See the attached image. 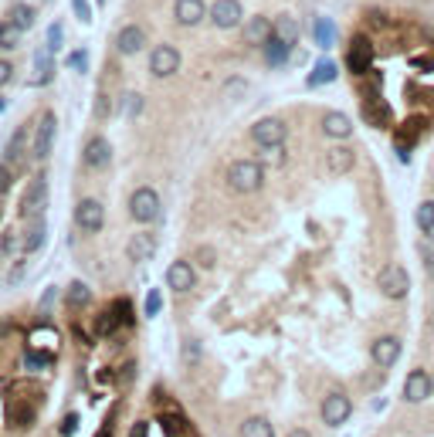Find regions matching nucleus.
<instances>
[{"mask_svg": "<svg viewBox=\"0 0 434 437\" xmlns=\"http://www.w3.org/2000/svg\"><path fill=\"white\" fill-rule=\"evenodd\" d=\"M336 79V65L329 61V58H322L316 65V72L309 75V88H316V85H322V81H333Z\"/></svg>", "mask_w": 434, "mask_h": 437, "instance_id": "34", "label": "nucleus"}, {"mask_svg": "<svg viewBox=\"0 0 434 437\" xmlns=\"http://www.w3.org/2000/svg\"><path fill=\"white\" fill-rule=\"evenodd\" d=\"M417 251H421V261H424V268L434 275V234H424Z\"/></svg>", "mask_w": 434, "mask_h": 437, "instance_id": "38", "label": "nucleus"}, {"mask_svg": "<svg viewBox=\"0 0 434 437\" xmlns=\"http://www.w3.org/2000/svg\"><path fill=\"white\" fill-rule=\"evenodd\" d=\"M373 65V44L366 34H356L350 41V51H346V68L353 72V75H363L366 68Z\"/></svg>", "mask_w": 434, "mask_h": 437, "instance_id": "8", "label": "nucleus"}, {"mask_svg": "<svg viewBox=\"0 0 434 437\" xmlns=\"http://www.w3.org/2000/svg\"><path fill=\"white\" fill-rule=\"evenodd\" d=\"M275 38L285 41L288 48H295V41H299V21L292 14H278L275 17Z\"/></svg>", "mask_w": 434, "mask_h": 437, "instance_id": "21", "label": "nucleus"}, {"mask_svg": "<svg viewBox=\"0 0 434 437\" xmlns=\"http://www.w3.org/2000/svg\"><path fill=\"white\" fill-rule=\"evenodd\" d=\"M79 431V414H68L65 420H61V437H72Z\"/></svg>", "mask_w": 434, "mask_h": 437, "instance_id": "46", "label": "nucleus"}, {"mask_svg": "<svg viewBox=\"0 0 434 437\" xmlns=\"http://www.w3.org/2000/svg\"><path fill=\"white\" fill-rule=\"evenodd\" d=\"M197 258H200V261H204V265H210V261H214V254H210V251H204V247H200V251H197Z\"/></svg>", "mask_w": 434, "mask_h": 437, "instance_id": "54", "label": "nucleus"}, {"mask_svg": "<svg viewBox=\"0 0 434 437\" xmlns=\"http://www.w3.org/2000/svg\"><path fill=\"white\" fill-rule=\"evenodd\" d=\"M44 207H48V183H44V176H38V180L24 190V197L17 203V214H21L24 221H34Z\"/></svg>", "mask_w": 434, "mask_h": 437, "instance_id": "5", "label": "nucleus"}, {"mask_svg": "<svg viewBox=\"0 0 434 437\" xmlns=\"http://www.w3.org/2000/svg\"><path fill=\"white\" fill-rule=\"evenodd\" d=\"M288 437H313V434H309V431H292Z\"/></svg>", "mask_w": 434, "mask_h": 437, "instance_id": "56", "label": "nucleus"}, {"mask_svg": "<svg viewBox=\"0 0 434 437\" xmlns=\"http://www.w3.org/2000/svg\"><path fill=\"white\" fill-rule=\"evenodd\" d=\"M85 166H92V170H106L109 163H112V143L106 139V136H92L88 143H85Z\"/></svg>", "mask_w": 434, "mask_h": 437, "instance_id": "12", "label": "nucleus"}, {"mask_svg": "<svg viewBox=\"0 0 434 437\" xmlns=\"http://www.w3.org/2000/svg\"><path fill=\"white\" fill-rule=\"evenodd\" d=\"M322 132L329 139H336V143H346L353 136V119L346 112H326L322 116Z\"/></svg>", "mask_w": 434, "mask_h": 437, "instance_id": "15", "label": "nucleus"}, {"mask_svg": "<svg viewBox=\"0 0 434 437\" xmlns=\"http://www.w3.org/2000/svg\"><path fill=\"white\" fill-rule=\"evenodd\" d=\"M153 258V238L150 234H136L129 241V261H146Z\"/></svg>", "mask_w": 434, "mask_h": 437, "instance_id": "28", "label": "nucleus"}, {"mask_svg": "<svg viewBox=\"0 0 434 437\" xmlns=\"http://www.w3.org/2000/svg\"><path fill=\"white\" fill-rule=\"evenodd\" d=\"M112 309H116V316H119V325H132V305H129L126 298H122V302H116Z\"/></svg>", "mask_w": 434, "mask_h": 437, "instance_id": "42", "label": "nucleus"}, {"mask_svg": "<svg viewBox=\"0 0 434 437\" xmlns=\"http://www.w3.org/2000/svg\"><path fill=\"white\" fill-rule=\"evenodd\" d=\"M159 424H163V431L166 437H194V427L184 420V417H173V414H163L159 417Z\"/></svg>", "mask_w": 434, "mask_h": 437, "instance_id": "26", "label": "nucleus"}, {"mask_svg": "<svg viewBox=\"0 0 434 437\" xmlns=\"http://www.w3.org/2000/svg\"><path fill=\"white\" fill-rule=\"evenodd\" d=\"M159 309H163V302H159V292H150V295H146V302H143V312H146V318H157Z\"/></svg>", "mask_w": 434, "mask_h": 437, "instance_id": "41", "label": "nucleus"}, {"mask_svg": "<svg viewBox=\"0 0 434 437\" xmlns=\"http://www.w3.org/2000/svg\"><path fill=\"white\" fill-rule=\"evenodd\" d=\"M244 85H248L244 79H228L224 88H228V95H244Z\"/></svg>", "mask_w": 434, "mask_h": 437, "instance_id": "49", "label": "nucleus"}, {"mask_svg": "<svg viewBox=\"0 0 434 437\" xmlns=\"http://www.w3.org/2000/svg\"><path fill=\"white\" fill-rule=\"evenodd\" d=\"M24 143H28V125L14 129V136H10V143H7V150H3V163H7V166L21 159V153H24Z\"/></svg>", "mask_w": 434, "mask_h": 437, "instance_id": "23", "label": "nucleus"}, {"mask_svg": "<svg viewBox=\"0 0 434 437\" xmlns=\"http://www.w3.org/2000/svg\"><path fill=\"white\" fill-rule=\"evenodd\" d=\"M55 132H58V119H55V112H44L38 122V129H34V143H31V153L34 159H44L51 153V146H55Z\"/></svg>", "mask_w": 434, "mask_h": 437, "instance_id": "10", "label": "nucleus"}, {"mask_svg": "<svg viewBox=\"0 0 434 437\" xmlns=\"http://www.w3.org/2000/svg\"><path fill=\"white\" fill-rule=\"evenodd\" d=\"M129 214H132L136 224H153L159 217V194L153 187L132 190V197H129Z\"/></svg>", "mask_w": 434, "mask_h": 437, "instance_id": "3", "label": "nucleus"}, {"mask_svg": "<svg viewBox=\"0 0 434 437\" xmlns=\"http://www.w3.org/2000/svg\"><path fill=\"white\" fill-rule=\"evenodd\" d=\"M95 116H99V119H109V99H106V95L95 99Z\"/></svg>", "mask_w": 434, "mask_h": 437, "instance_id": "50", "label": "nucleus"}, {"mask_svg": "<svg viewBox=\"0 0 434 437\" xmlns=\"http://www.w3.org/2000/svg\"><path fill=\"white\" fill-rule=\"evenodd\" d=\"M31 417H34V410L28 407V403H17V407H10V424H31Z\"/></svg>", "mask_w": 434, "mask_h": 437, "instance_id": "39", "label": "nucleus"}, {"mask_svg": "<svg viewBox=\"0 0 434 437\" xmlns=\"http://www.w3.org/2000/svg\"><path fill=\"white\" fill-rule=\"evenodd\" d=\"M88 298H92V288H88L85 281H72V285H68V305L81 309V305H88Z\"/></svg>", "mask_w": 434, "mask_h": 437, "instance_id": "35", "label": "nucleus"}, {"mask_svg": "<svg viewBox=\"0 0 434 437\" xmlns=\"http://www.w3.org/2000/svg\"><path fill=\"white\" fill-rule=\"evenodd\" d=\"M272 38H275V21H268L265 14H258V17H251V21L244 24V41H248L251 48H265Z\"/></svg>", "mask_w": 434, "mask_h": 437, "instance_id": "13", "label": "nucleus"}, {"mask_svg": "<svg viewBox=\"0 0 434 437\" xmlns=\"http://www.w3.org/2000/svg\"><path fill=\"white\" fill-rule=\"evenodd\" d=\"M210 21L221 31H231V28H237L244 21V7L237 0H217V3H210Z\"/></svg>", "mask_w": 434, "mask_h": 437, "instance_id": "11", "label": "nucleus"}, {"mask_svg": "<svg viewBox=\"0 0 434 437\" xmlns=\"http://www.w3.org/2000/svg\"><path fill=\"white\" fill-rule=\"evenodd\" d=\"M265 183V166L258 159H241L228 170V187L235 194H255Z\"/></svg>", "mask_w": 434, "mask_h": 437, "instance_id": "1", "label": "nucleus"}, {"mask_svg": "<svg viewBox=\"0 0 434 437\" xmlns=\"http://www.w3.org/2000/svg\"><path fill=\"white\" fill-rule=\"evenodd\" d=\"M414 221H417V227H421L424 234H434V200H424V203L417 207Z\"/></svg>", "mask_w": 434, "mask_h": 437, "instance_id": "33", "label": "nucleus"}, {"mask_svg": "<svg viewBox=\"0 0 434 437\" xmlns=\"http://www.w3.org/2000/svg\"><path fill=\"white\" fill-rule=\"evenodd\" d=\"M322 424H329V427H339V424H346L350 420V414H353V403L350 397H343V394H329V397L322 400Z\"/></svg>", "mask_w": 434, "mask_h": 437, "instance_id": "9", "label": "nucleus"}, {"mask_svg": "<svg viewBox=\"0 0 434 437\" xmlns=\"http://www.w3.org/2000/svg\"><path fill=\"white\" fill-rule=\"evenodd\" d=\"M55 75V61H51V54L44 51V54H34V75H31V85H48Z\"/></svg>", "mask_w": 434, "mask_h": 437, "instance_id": "24", "label": "nucleus"}, {"mask_svg": "<svg viewBox=\"0 0 434 437\" xmlns=\"http://www.w3.org/2000/svg\"><path fill=\"white\" fill-rule=\"evenodd\" d=\"M119 105H122V112H126L129 119H136V116H143V95H136V92H126Z\"/></svg>", "mask_w": 434, "mask_h": 437, "instance_id": "37", "label": "nucleus"}, {"mask_svg": "<svg viewBox=\"0 0 434 437\" xmlns=\"http://www.w3.org/2000/svg\"><path fill=\"white\" fill-rule=\"evenodd\" d=\"M48 359H51V356H38V353H28V366H31V369H41V366H48Z\"/></svg>", "mask_w": 434, "mask_h": 437, "instance_id": "52", "label": "nucleus"}, {"mask_svg": "<svg viewBox=\"0 0 434 437\" xmlns=\"http://www.w3.org/2000/svg\"><path fill=\"white\" fill-rule=\"evenodd\" d=\"M380 292H384V298H407V292H411V278H407V272L400 268V265H387L384 272H380Z\"/></svg>", "mask_w": 434, "mask_h": 437, "instance_id": "7", "label": "nucleus"}, {"mask_svg": "<svg viewBox=\"0 0 434 437\" xmlns=\"http://www.w3.org/2000/svg\"><path fill=\"white\" fill-rule=\"evenodd\" d=\"M207 10H210V7H207L204 0H177V3H173V17H177V24H184V28L200 24Z\"/></svg>", "mask_w": 434, "mask_h": 437, "instance_id": "17", "label": "nucleus"}, {"mask_svg": "<svg viewBox=\"0 0 434 437\" xmlns=\"http://www.w3.org/2000/svg\"><path fill=\"white\" fill-rule=\"evenodd\" d=\"M75 3V17H79L81 24H88L92 21V10H88V0H72Z\"/></svg>", "mask_w": 434, "mask_h": 437, "instance_id": "47", "label": "nucleus"}, {"mask_svg": "<svg viewBox=\"0 0 434 437\" xmlns=\"http://www.w3.org/2000/svg\"><path fill=\"white\" fill-rule=\"evenodd\" d=\"M68 65H72L75 72H85V68H88V54H85V51H72V54H68Z\"/></svg>", "mask_w": 434, "mask_h": 437, "instance_id": "45", "label": "nucleus"}, {"mask_svg": "<svg viewBox=\"0 0 434 437\" xmlns=\"http://www.w3.org/2000/svg\"><path fill=\"white\" fill-rule=\"evenodd\" d=\"M7 187H10V166L3 163L0 166V194H7Z\"/></svg>", "mask_w": 434, "mask_h": 437, "instance_id": "51", "label": "nucleus"}, {"mask_svg": "<svg viewBox=\"0 0 434 437\" xmlns=\"http://www.w3.org/2000/svg\"><path fill=\"white\" fill-rule=\"evenodd\" d=\"M288 51H292V48H288L285 41H278V38H272L268 44H265V58H268V65H272V68H278V65H285Z\"/></svg>", "mask_w": 434, "mask_h": 437, "instance_id": "30", "label": "nucleus"}, {"mask_svg": "<svg viewBox=\"0 0 434 437\" xmlns=\"http://www.w3.org/2000/svg\"><path fill=\"white\" fill-rule=\"evenodd\" d=\"M48 241V227H44V221H34L31 227H28V234H24V254H34V251H41V244Z\"/></svg>", "mask_w": 434, "mask_h": 437, "instance_id": "25", "label": "nucleus"}, {"mask_svg": "<svg viewBox=\"0 0 434 437\" xmlns=\"http://www.w3.org/2000/svg\"><path fill=\"white\" fill-rule=\"evenodd\" d=\"M61 48V24H51L48 28V51H58Z\"/></svg>", "mask_w": 434, "mask_h": 437, "instance_id": "43", "label": "nucleus"}, {"mask_svg": "<svg viewBox=\"0 0 434 437\" xmlns=\"http://www.w3.org/2000/svg\"><path fill=\"white\" fill-rule=\"evenodd\" d=\"M99 437H112V434H99Z\"/></svg>", "mask_w": 434, "mask_h": 437, "instance_id": "57", "label": "nucleus"}, {"mask_svg": "<svg viewBox=\"0 0 434 437\" xmlns=\"http://www.w3.org/2000/svg\"><path fill=\"white\" fill-rule=\"evenodd\" d=\"M75 224H79L85 234H99L102 224H106V207H102L95 197H85L79 207H75Z\"/></svg>", "mask_w": 434, "mask_h": 437, "instance_id": "4", "label": "nucleus"}, {"mask_svg": "<svg viewBox=\"0 0 434 437\" xmlns=\"http://www.w3.org/2000/svg\"><path fill=\"white\" fill-rule=\"evenodd\" d=\"M132 437H146V424H136L132 427Z\"/></svg>", "mask_w": 434, "mask_h": 437, "instance_id": "55", "label": "nucleus"}, {"mask_svg": "<svg viewBox=\"0 0 434 437\" xmlns=\"http://www.w3.org/2000/svg\"><path fill=\"white\" fill-rule=\"evenodd\" d=\"M150 72L157 75V79H170V75H177L180 72V51L173 48V44H159L150 51Z\"/></svg>", "mask_w": 434, "mask_h": 437, "instance_id": "6", "label": "nucleus"}, {"mask_svg": "<svg viewBox=\"0 0 434 437\" xmlns=\"http://www.w3.org/2000/svg\"><path fill=\"white\" fill-rule=\"evenodd\" d=\"M363 116L373 122V125H384L387 116H391V105H387L384 99H377V95H373V99H366V102H363Z\"/></svg>", "mask_w": 434, "mask_h": 437, "instance_id": "22", "label": "nucleus"}, {"mask_svg": "<svg viewBox=\"0 0 434 437\" xmlns=\"http://www.w3.org/2000/svg\"><path fill=\"white\" fill-rule=\"evenodd\" d=\"M10 79H14V61L0 58V88H3V85H7Z\"/></svg>", "mask_w": 434, "mask_h": 437, "instance_id": "48", "label": "nucleus"}, {"mask_svg": "<svg viewBox=\"0 0 434 437\" xmlns=\"http://www.w3.org/2000/svg\"><path fill=\"white\" fill-rule=\"evenodd\" d=\"M370 356H373V363H377L380 369H391L397 359H400V339H394V336H380V339L373 343Z\"/></svg>", "mask_w": 434, "mask_h": 437, "instance_id": "16", "label": "nucleus"}, {"mask_svg": "<svg viewBox=\"0 0 434 437\" xmlns=\"http://www.w3.org/2000/svg\"><path fill=\"white\" fill-rule=\"evenodd\" d=\"M17 44H21V28H17L14 21H3V24H0V48H3V51H14Z\"/></svg>", "mask_w": 434, "mask_h": 437, "instance_id": "32", "label": "nucleus"}, {"mask_svg": "<svg viewBox=\"0 0 434 437\" xmlns=\"http://www.w3.org/2000/svg\"><path fill=\"white\" fill-rule=\"evenodd\" d=\"M434 390L431 376L424 373V369H414L411 376H407V383H404V397L411 400V403H421V400H428Z\"/></svg>", "mask_w": 434, "mask_h": 437, "instance_id": "18", "label": "nucleus"}, {"mask_svg": "<svg viewBox=\"0 0 434 437\" xmlns=\"http://www.w3.org/2000/svg\"><path fill=\"white\" fill-rule=\"evenodd\" d=\"M285 136H288V129H285V122L278 119V116H265V119H258L251 125V139H255L258 150L285 146Z\"/></svg>", "mask_w": 434, "mask_h": 437, "instance_id": "2", "label": "nucleus"}, {"mask_svg": "<svg viewBox=\"0 0 434 437\" xmlns=\"http://www.w3.org/2000/svg\"><path fill=\"white\" fill-rule=\"evenodd\" d=\"M313 34H316L319 48H333V44H336V24H333V21H326V17H319Z\"/></svg>", "mask_w": 434, "mask_h": 437, "instance_id": "31", "label": "nucleus"}, {"mask_svg": "<svg viewBox=\"0 0 434 437\" xmlns=\"http://www.w3.org/2000/svg\"><path fill=\"white\" fill-rule=\"evenodd\" d=\"M241 437H275V427L265 417H248L241 424Z\"/></svg>", "mask_w": 434, "mask_h": 437, "instance_id": "27", "label": "nucleus"}, {"mask_svg": "<svg viewBox=\"0 0 434 437\" xmlns=\"http://www.w3.org/2000/svg\"><path fill=\"white\" fill-rule=\"evenodd\" d=\"M116 325H119L116 309H106L102 316L95 318V336H112V332H116Z\"/></svg>", "mask_w": 434, "mask_h": 437, "instance_id": "36", "label": "nucleus"}, {"mask_svg": "<svg viewBox=\"0 0 434 437\" xmlns=\"http://www.w3.org/2000/svg\"><path fill=\"white\" fill-rule=\"evenodd\" d=\"M326 163H329V170H333V173H350V170H353V163H356V156H353V150H350V146H333V150L326 153Z\"/></svg>", "mask_w": 434, "mask_h": 437, "instance_id": "20", "label": "nucleus"}, {"mask_svg": "<svg viewBox=\"0 0 434 437\" xmlns=\"http://www.w3.org/2000/svg\"><path fill=\"white\" fill-rule=\"evenodd\" d=\"M55 298H58V288H48V292H44V298H41V305L48 309V305H51Z\"/></svg>", "mask_w": 434, "mask_h": 437, "instance_id": "53", "label": "nucleus"}, {"mask_svg": "<svg viewBox=\"0 0 434 437\" xmlns=\"http://www.w3.org/2000/svg\"><path fill=\"white\" fill-rule=\"evenodd\" d=\"M7 21H14V24H17L21 31H28V28L34 24V7H31V3H21V0H17V3L10 7Z\"/></svg>", "mask_w": 434, "mask_h": 437, "instance_id": "29", "label": "nucleus"}, {"mask_svg": "<svg viewBox=\"0 0 434 437\" xmlns=\"http://www.w3.org/2000/svg\"><path fill=\"white\" fill-rule=\"evenodd\" d=\"M116 48H119V54H139V51L146 48V31L136 28V24L122 28L119 38H116Z\"/></svg>", "mask_w": 434, "mask_h": 437, "instance_id": "19", "label": "nucleus"}, {"mask_svg": "<svg viewBox=\"0 0 434 437\" xmlns=\"http://www.w3.org/2000/svg\"><path fill=\"white\" fill-rule=\"evenodd\" d=\"M166 285H170L173 292H190V288L197 285L194 265H190V261H173V265L166 268Z\"/></svg>", "mask_w": 434, "mask_h": 437, "instance_id": "14", "label": "nucleus"}, {"mask_svg": "<svg viewBox=\"0 0 434 437\" xmlns=\"http://www.w3.org/2000/svg\"><path fill=\"white\" fill-rule=\"evenodd\" d=\"M200 349H204V346H200V339H187V343H184V363H187V366H197V363H200Z\"/></svg>", "mask_w": 434, "mask_h": 437, "instance_id": "40", "label": "nucleus"}, {"mask_svg": "<svg viewBox=\"0 0 434 437\" xmlns=\"http://www.w3.org/2000/svg\"><path fill=\"white\" fill-rule=\"evenodd\" d=\"M424 129H428V122H424V119H411L404 129H400V136H404V139H411L414 132H424Z\"/></svg>", "mask_w": 434, "mask_h": 437, "instance_id": "44", "label": "nucleus"}]
</instances>
